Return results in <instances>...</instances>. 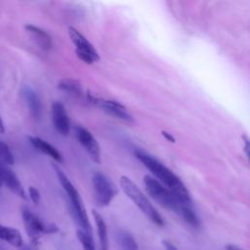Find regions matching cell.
Masks as SVG:
<instances>
[{
	"label": "cell",
	"mask_w": 250,
	"mask_h": 250,
	"mask_svg": "<svg viewBox=\"0 0 250 250\" xmlns=\"http://www.w3.org/2000/svg\"><path fill=\"white\" fill-rule=\"evenodd\" d=\"M0 250H6V248H5V247H3V246L0 244Z\"/></svg>",
	"instance_id": "obj_30"
},
{
	"label": "cell",
	"mask_w": 250,
	"mask_h": 250,
	"mask_svg": "<svg viewBox=\"0 0 250 250\" xmlns=\"http://www.w3.org/2000/svg\"><path fill=\"white\" fill-rule=\"evenodd\" d=\"M162 244L164 246V250H179L174 244H172L170 241L168 240H163Z\"/></svg>",
	"instance_id": "obj_24"
},
{
	"label": "cell",
	"mask_w": 250,
	"mask_h": 250,
	"mask_svg": "<svg viewBox=\"0 0 250 250\" xmlns=\"http://www.w3.org/2000/svg\"><path fill=\"white\" fill-rule=\"evenodd\" d=\"M21 217L24 225L25 231L29 237L31 246L37 247L42 235L48 233H55L59 230L58 227L54 224H45L38 216L31 210L23 207L21 209Z\"/></svg>",
	"instance_id": "obj_5"
},
{
	"label": "cell",
	"mask_w": 250,
	"mask_h": 250,
	"mask_svg": "<svg viewBox=\"0 0 250 250\" xmlns=\"http://www.w3.org/2000/svg\"><path fill=\"white\" fill-rule=\"evenodd\" d=\"M15 162L14 155L7 144L0 141V165H13Z\"/></svg>",
	"instance_id": "obj_21"
},
{
	"label": "cell",
	"mask_w": 250,
	"mask_h": 250,
	"mask_svg": "<svg viewBox=\"0 0 250 250\" xmlns=\"http://www.w3.org/2000/svg\"><path fill=\"white\" fill-rule=\"evenodd\" d=\"M54 168H55L57 177L59 179V182L61 183L63 190L67 194V197L70 202L71 212L73 214L75 221L80 227V229L92 234V227L90 225V221H89L85 206L83 204V201L80 197L78 190L69 181L67 176L58 166H55Z\"/></svg>",
	"instance_id": "obj_2"
},
{
	"label": "cell",
	"mask_w": 250,
	"mask_h": 250,
	"mask_svg": "<svg viewBox=\"0 0 250 250\" xmlns=\"http://www.w3.org/2000/svg\"><path fill=\"white\" fill-rule=\"evenodd\" d=\"M88 100L91 104L100 107L109 115L126 122H133V116L122 104L113 100L103 99L92 94H88Z\"/></svg>",
	"instance_id": "obj_8"
},
{
	"label": "cell",
	"mask_w": 250,
	"mask_h": 250,
	"mask_svg": "<svg viewBox=\"0 0 250 250\" xmlns=\"http://www.w3.org/2000/svg\"><path fill=\"white\" fill-rule=\"evenodd\" d=\"M92 214L97 226L101 250H108V234H107L106 224L104 218L101 216V214L98 211L92 210Z\"/></svg>",
	"instance_id": "obj_16"
},
{
	"label": "cell",
	"mask_w": 250,
	"mask_h": 250,
	"mask_svg": "<svg viewBox=\"0 0 250 250\" xmlns=\"http://www.w3.org/2000/svg\"><path fill=\"white\" fill-rule=\"evenodd\" d=\"M135 155L144 164V166H146L156 177V179H158L157 181L168 188L183 203L191 205L189 192L176 174L152 155L143 150H136Z\"/></svg>",
	"instance_id": "obj_1"
},
{
	"label": "cell",
	"mask_w": 250,
	"mask_h": 250,
	"mask_svg": "<svg viewBox=\"0 0 250 250\" xmlns=\"http://www.w3.org/2000/svg\"><path fill=\"white\" fill-rule=\"evenodd\" d=\"M242 139H243V143H244V151H245L247 158L250 162V139L247 138L246 136H243Z\"/></svg>",
	"instance_id": "obj_23"
},
{
	"label": "cell",
	"mask_w": 250,
	"mask_h": 250,
	"mask_svg": "<svg viewBox=\"0 0 250 250\" xmlns=\"http://www.w3.org/2000/svg\"><path fill=\"white\" fill-rule=\"evenodd\" d=\"M180 216L191 227L193 228H198L200 226V222L199 219L196 215V213L193 211L192 209V205H185L181 212H180Z\"/></svg>",
	"instance_id": "obj_19"
},
{
	"label": "cell",
	"mask_w": 250,
	"mask_h": 250,
	"mask_svg": "<svg viewBox=\"0 0 250 250\" xmlns=\"http://www.w3.org/2000/svg\"><path fill=\"white\" fill-rule=\"evenodd\" d=\"M76 236H77L79 242L81 243L83 250H96L92 234L79 229L76 231Z\"/></svg>",
	"instance_id": "obj_20"
},
{
	"label": "cell",
	"mask_w": 250,
	"mask_h": 250,
	"mask_svg": "<svg viewBox=\"0 0 250 250\" xmlns=\"http://www.w3.org/2000/svg\"><path fill=\"white\" fill-rule=\"evenodd\" d=\"M58 87L62 91L68 93L69 95H73L75 97H79L82 95V86L77 80L63 79L58 84Z\"/></svg>",
	"instance_id": "obj_18"
},
{
	"label": "cell",
	"mask_w": 250,
	"mask_h": 250,
	"mask_svg": "<svg viewBox=\"0 0 250 250\" xmlns=\"http://www.w3.org/2000/svg\"><path fill=\"white\" fill-rule=\"evenodd\" d=\"M4 132H5V126H4L3 120H2L1 115H0V133H4Z\"/></svg>",
	"instance_id": "obj_27"
},
{
	"label": "cell",
	"mask_w": 250,
	"mask_h": 250,
	"mask_svg": "<svg viewBox=\"0 0 250 250\" xmlns=\"http://www.w3.org/2000/svg\"><path fill=\"white\" fill-rule=\"evenodd\" d=\"M28 140L30 142V144L32 145V146L37 149L38 151L48 155L49 157L53 158L55 161L61 163L62 161V156L61 154V152L50 143H48L47 141L36 137V136H29Z\"/></svg>",
	"instance_id": "obj_13"
},
{
	"label": "cell",
	"mask_w": 250,
	"mask_h": 250,
	"mask_svg": "<svg viewBox=\"0 0 250 250\" xmlns=\"http://www.w3.org/2000/svg\"><path fill=\"white\" fill-rule=\"evenodd\" d=\"M28 195L34 204L37 205L40 202V192L36 188L29 187L28 188Z\"/></svg>",
	"instance_id": "obj_22"
},
{
	"label": "cell",
	"mask_w": 250,
	"mask_h": 250,
	"mask_svg": "<svg viewBox=\"0 0 250 250\" xmlns=\"http://www.w3.org/2000/svg\"><path fill=\"white\" fill-rule=\"evenodd\" d=\"M116 239L122 250H139L138 243L134 236L124 229H119L117 231Z\"/></svg>",
	"instance_id": "obj_17"
},
{
	"label": "cell",
	"mask_w": 250,
	"mask_h": 250,
	"mask_svg": "<svg viewBox=\"0 0 250 250\" xmlns=\"http://www.w3.org/2000/svg\"><path fill=\"white\" fill-rule=\"evenodd\" d=\"M94 196L98 206L105 207L110 204L117 193V188L104 174L96 173L92 178Z\"/></svg>",
	"instance_id": "obj_6"
},
{
	"label": "cell",
	"mask_w": 250,
	"mask_h": 250,
	"mask_svg": "<svg viewBox=\"0 0 250 250\" xmlns=\"http://www.w3.org/2000/svg\"><path fill=\"white\" fill-rule=\"evenodd\" d=\"M3 185V181H2V173H1V165H0V187Z\"/></svg>",
	"instance_id": "obj_29"
},
{
	"label": "cell",
	"mask_w": 250,
	"mask_h": 250,
	"mask_svg": "<svg viewBox=\"0 0 250 250\" xmlns=\"http://www.w3.org/2000/svg\"><path fill=\"white\" fill-rule=\"evenodd\" d=\"M24 28L26 32L29 34L30 38L39 48H41L44 51H48L51 49L52 38L45 30L33 24H26Z\"/></svg>",
	"instance_id": "obj_12"
},
{
	"label": "cell",
	"mask_w": 250,
	"mask_h": 250,
	"mask_svg": "<svg viewBox=\"0 0 250 250\" xmlns=\"http://www.w3.org/2000/svg\"><path fill=\"white\" fill-rule=\"evenodd\" d=\"M52 121L55 129L62 136H67L70 131V119L66 112L64 105L56 102L52 104Z\"/></svg>",
	"instance_id": "obj_10"
},
{
	"label": "cell",
	"mask_w": 250,
	"mask_h": 250,
	"mask_svg": "<svg viewBox=\"0 0 250 250\" xmlns=\"http://www.w3.org/2000/svg\"><path fill=\"white\" fill-rule=\"evenodd\" d=\"M20 250H34V248L32 246H27V245H23L20 248Z\"/></svg>",
	"instance_id": "obj_28"
},
{
	"label": "cell",
	"mask_w": 250,
	"mask_h": 250,
	"mask_svg": "<svg viewBox=\"0 0 250 250\" xmlns=\"http://www.w3.org/2000/svg\"><path fill=\"white\" fill-rule=\"evenodd\" d=\"M227 250H242L241 248H239L238 246L236 245H232V244H229L227 246Z\"/></svg>",
	"instance_id": "obj_26"
},
{
	"label": "cell",
	"mask_w": 250,
	"mask_h": 250,
	"mask_svg": "<svg viewBox=\"0 0 250 250\" xmlns=\"http://www.w3.org/2000/svg\"><path fill=\"white\" fill-rule=\"evenodd\" d=\"M68 35L75 46L76 56L84 62L91 64L100 60V56L94 46L87 40V38L80 33L75 27H68Z\"/></svg>",
	"instance_id": "obj_7"
},
{
	"label": "cell",
	"mask_w": 250,
	"mask_h": 250,
	"mask_svg": "<svg viewBox=\"0 0 250 250\" xmlns=\"http://www.w3.org/2000/svg\"><path fill=\"white\" fill-rule=\"evenodd\" d=\"M0 239L18 248L23 246V241L21 232L17 229L12 227L0 225Z\"/></svg>",
	"instance_id": "obj_15"
},
{
	"label": "cell",
	"mask_w": 250,
	"mask_h": 250,
	"mask_svg": "<svg viewBox=\"0 0 250 250\" xmlns=\"http://www.w3.org/2000/svg\"><path fill=\"white\" fill-rule=\"evenodd\" d=\"M23 96L31 115L35 119H40L42 114V104L37 93L30 87H25L23 89Z\"/></svg>",
	"instance_id": "obj_14"
},
{
	"label": "cell",
	"mask_w": 250,
	"mask_h": 250,
	"mask_svg": "<svg viewBox=\"0 0 250 250\" xmlns=\"http://www.w3.org/2000/svg\"><path fill=\"white\" fill-rule=\"evenodd\" d=\"M1 173H2L3 184L17 196L22 199H26L25 190L21 181L17 177V175L11 169H9L7 166H4V165H1Z\"/></svg>",
	"instance_id": "obj_11"
},
{
	"label": "cell",
	"mask_w": 250,
	"mask_h": 250,
	"mask_svg": "<svg viewBox=\"0 0 250 250\" xmlns=\"http://www.w3.org/2000/svg\"><path fill=\"white\" fill-rule=\"evenodd\" d=\"M74 134L78 143L84 147L91 159L99 164L101 162V148L92 133L85 127L77 125L74 128Z\"/></svg>",
	"instance_id": "obj_9"
},
{
	"label": "cell",
	"mask_w": 250,
	"mask_h": 250,
	"mask_svg": "<svg viewBox=\"0 0 250 250\" xmlns=\"http://www.w3.org/2000/svg\"><path fill=\"white\" fill-rule=\"evenodd\" d=\"M144 185L147 193L157 203L170 211L176 212L179 215L185 205H190L183 203L168 188L148 175L144 177Z\"/></svg>",
	"instance_id": "obj_4"
},
{
	"label": "cell",
	"mask_w": 250,
	"mask_h": 250,
	"mask_svg": "<svg viewBox=\"0 0 250 250\" xmlns=\"http://www.w3.org/2000/svg\"><path fill=\"white\" fill-rule=\"evenodd\" d=\"M162 135H163V136H164V137H165L169 142H175L174 138H173L170 134H168L167 132H164V131H163V132H162Z\"/></svg>",
	"instance_id": "obj_25"
},
{
	"label": "cell",
	"mask_w": 250,
	"mask_h": 250,
	"mask_svg": "<svg viewBox=\"0 0 250 250\" xmlns=\"http://www.w3.org/2000/svg\"><path fill=\"white\" fill-rule=\"evenodd\" d=\"M120 187L124 193L138 206V208L156 226L163 227L164 220L158 211L153 207L147 197L138 188V186L128 177H120Z\"/></svg>",
	"instance_id": "obj_3"
}]
</instances>
